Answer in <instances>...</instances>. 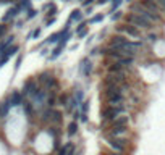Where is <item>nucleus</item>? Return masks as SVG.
Segmentation results:
<instances>
[{"instance_id":"obj_1","label":"nucleus","mask_w":165,"mask_h":155,"mask_svg":"<svg viewBox=\"0 0 165 155\" xmlns=\"http://www.w3.org/2000/svg\"><path fill=\"white\" fill-rule=\"evenodd\" d=\"M122 113H123V107H112V105H108V107H105V108L100 112V116H102V120L113 121L115 118H118Z\"/></svg>"},{"instance_id":"obj_2","label":"nucleus","mask_w":165,"mask_h":155,"mask_svg":"<svg viewBox=\"0 0 165 155\" xmlns=\"http://www.w3.org/2000/svg\"><path fill=\"white\" fill-rule=\"evenodd\" d=\"M126 24H131V26H134V27H144V29H147V27H151L152 23L151 21H147V19H144L143 16H139V15H136V13H131V15H128L126 16Z\"/></svg>"},{"instance_id":"obj_3","label":"nucleus","mask_w":165,"mask_h":155,"mask_svg":"<svg viewBox=\"0 0 165 155\" xmlns=\"http://www.w3.org/2000/svg\"><path fill=\"white\" fill-rule=\"evenodd\" d=\"M107 144L110 145L113 150H116V152H125L128 142H126L125 137H108L107 136Z\"/></svg>"},{"instance_id":"obj_4","label":"nucleus","mask_w":165,"mask_h":155,"mask_svg":"<svg viewBox=\"0 0 165 155\" xmlns=\"http://www.w3.org/2000/svg\"><path fill=\"white\" fill-rule=\"evenodd\" d=\"M141 7H143L144 10H147L151 15L160 16V7L155 0H143V2H141Z\"/></svg>"},{"instance_id":"obj_5","label":"nucleus","mask_w":165,"mask_h":155,"mask_svg":"<svg viewBox=\"0 0 165 155\" xmlns=\"http://www.w3.org/2000/svg\"><path fill=\"white\" fill-rule=\"evenodd\" d=\"M125 81V74H113V73H108L107 78L104 79V86H120Z\"/></svg>"},{"instance_id":"obj_6","label":"nucleus","mask_w":165,"mask_h":155,"mask_svg":"<svg viewBox=\"0 0 165 155\" xmlns=\"http://www.w3.org/2000/svg\"><path fill=\"white\" fill-rule=\"evenodd\" d=\"M116 33H118V34H126V36H130V37H139V36H141L138 27H134L131 24L118 26V27H116Z\"/></svg>"},{"instance_id":"obj_7","label":"nucleus","mask_w":165,"mask_h":155,"mask_svg":"<svg viewBox=\"0 0 165 155\" xmlns=\"http://www.w3.org/2000/svg\"><path fill=\"white\" fill-rule=\"evenodd\" d=\"M42 120H50V121H54V123H62L63 120V116H62V112H58V110H47L46 113H44V118Z\"/></svg>"},{"instance_id":"obj_8","label":"nucleus","mask_w":165,"mask_h":155,"mask_svg":"<svg viewBox=\"0 0 165 155\" xmlns=\"http://www.w3.org/2000/svg\"><path fill=\"white\" fill-rule=\"evenodd\" d=\"M125 44H128V39L123 37V36H120V34H116V36L112 37L110 47H112V49H115V50H122V47L125 45Z\"/></svg>"},{"instance_id":"obj_9","label":"nucleus","mask_w":165,"mask_h":155,"mask_svg":"<svg viewBox=\"0 0 165 155\" xmlns=\"http://www.w3.org/2000/svg\"><path fill=\"white\" fill-rule=\"evenodd\" d=\"M128 133V128H122V126H112L108 137H125Z\"/></svg>"},{"instance_id":"obj_10","label":"nucleus","mask_w":165,"mask_h":155,"mask_svg":"<svg viewBox=\"0 0 165 155\" xmlns=\"http://www.w3.org/2000/svg\"><path fill=\"white\" fill-rule=\"evenodd\" d=\"M23 90H25V94H28V95H34L37 92V86H36L34 79H28L25 82V86H23Z\"/></svg>"},{"instance_id":"obj_11","label":"nucleus","mask_w":165,"mask_h":155,"mask_svg":"<svg viewBox=\"0 0 165 155\" xmlns=\"http://www.w3.org/2000/svg\"><path fill=\"white\" fill-rule=\"evenodd\" d=\"M79 71L84 74V76H89L91 71H92V63L87 60V58H84V60H81V63H79Z\"/></svg>"},{"instance_id":"obj_12","label":"nucleus","mask_w":165,"mask_h":155,"mask_svg":"<svg viewBox=\"0 0 165 155\" xmlns=\"http://www.w3.org/2000/svg\"><path fill=\"white\" fill-rule=\"evenodd\" d=\"M108 73H113V74H125V66L120 65V63H112L108 66Z\"/></svg>"},{"instance_id":"obj_13","label":"nucleus","mask_w":165,"mask_h":155,"mask_svg":"<svg viewBox=\"0 0 165 155\" xmlns=\"http://www.w3.org/2000/svg\"><path fill=\"white\" fill-rule=\"evenodd\" d=\"M128 123H130V118H128V116H122V115H120L118 118H115V120L112 121V126H122V128H126Z\"/></svg>"},{"instance_id":"obj_14","label":"nucleus","mask_w":165,"mask_h":155,"mask_svg":"<svg viewBox=\"0 0 165 155\" xmlns=\"http://www.w3.org/2000/svg\"><path fill=\"white\" fill-rule=\"evenodd\" d=\"M18 11H19V8H18V7H13V8H10L8 11H7V13L5 15H3V18H2V21L3 23H7V21H10V19L11 18H15V16H16V15H18Z\"/></svg>"},{"instance_id":"obj_15","label":"nucleus","mask_w":165,"mask_h":155,"mask_svg":"<svg viewBox=\"0 0 165 155\" xmlns=\"http://www.w3.org/2000/svg\"><path fill=\"white\" fill-rule=\"evenodd\" d=\"M10 102H11V107L21 105V103H23V97H21V94H19L18 90H15V92L11 94V97H10Z\"/></svg>"},{"instance_id":"obj_16","label":"nucleus","mask_w":165,"mask_h":155,"mask_svg":"<svg viewBox=\"0 0 165 155\" xmlns=\"http://www.w3.org/2000/svg\"><path fill=\"white\" fill-rule=\"evenodd\" d=\"M13 39H15L13 36H10V37L5 39V42L0 44V55H3V53H5V50L8 49V47H11V44H13Z\"/></svg>"},{"instance_id":"obj_17","label":"nucleus","mask_w":165,"mask_h":155,"mask_svg":"<svg viewBox=\"0 0 165 155\" xmlns=\"http://www.w3.org/2000/svg\"><path fill=\"white\" fill-rule=\"evenodd\" d=\"M83 19V13L79 10H73L71 11V15H70V18H68V24H70L71 21H81Z\"/></svg>"},{"instance_id":"obj_18","label":"nucleus","mask_w":165,"mask_h":155,"mask_svg":"<svg viewBox=\"0 0 165 155\" xmlns=\"http://www.w3.org/2000/svg\"><path fill=\"white\" fill-rule=\"evenodd\" d=\"M10 107H11V102H10V99H8V100H5L2 105H0V116H7Z\"/></svg>"},{"instance_id":"obj_19","label":"nucleus","mask_w":165,"mask_h":155,"mask_svg":"<svg viewBox=\"0 0 165 155\" xmlns=\"http://www.w3.org/2000/svg\"><path fill=\"white\" fill-rule=\"evenodd\" d=\"M76 131H78V123H76V121H71L70 125H68V136H75Z\"/></svg>"},{"instance_id":"obj_20","label":"nucleus","mask_w":165,"mask_h":155,"mask_svg":"<svg viewBox=\"0 0 165 155\" xmlns=\"http://www.w3.org/2000/svg\"><path fill=\"white\" fill-rule=\"evenodd\" d=\"M63 45H65V44H58V47H57V49L54 50V53H52L50 57H49V60H55V58H57L58 55L62 53V49H63Z\"/></svg>"},{"instance_id":"obj_21","label":"nucleus","mask_w":165,"mask_h":155,"mask_svg":"<svg viewBox=\"0 0 165 155\" xmlns=\"http://www.w3.org/2000/svg\"><path fill=\"white\" fill-rule=\"evenodd\" d=\"M18 52V45H11V47H8V49L5 50V53L3 55H7V57H11V55H15Z\"/></svg>"},{"instance_id":"obj_22","label":"nucleus","mask_w":165,"mask_h":155,"mask_svg":"<svg viewBox=\"0 0 165 155\" xmlns=\"http://www.w3.org/2000/svg\"><path fill=\"white\" fill-rule=\"evenodd\" d=\"M86 34H87V27H86V24H84V23H81V24H79V27H78V36H79V37H84Z\"/></svg>"},{"instance_id":"obj_23","label":"nucleus","mask_w":165,"mask_h":155,"mask_svg":"<svg viewBox=\"0 0 165 155\" xmlns=\"http://www.w3.org/2000/svg\"><path fill=\"white\" fill-rule=\"evenodd\" d=\"M29 5H31L29 0H21V3H19V5H16V7H18L19 10H23V8H28V10H29V8H31Z\"/></svg>"},{"instance_id":"obj_24","label":"nucleus","mask_w":165,"mask_h":155,"mask_svg":"<svg viewBox=\"0 0 165 155\" xmlns=\"http://www.w3.org/2000/svg\"><path fill=\"white\" fill-rule=\"evenodd\" d=\"M52 76H50V74L49 73H42L41 74V76H39V81H41L42 82V84H47V81H49V79H50Z\"/></svg>"},{"instance_id":"obj_25","label":"nucleus","mask_w":165,"mask_h":155,"mask_svg":"<svg viewBox=\"0 0 165 155\" xmlns=\"http://www.w3.org/2000/svg\"><path fill=\"white\" fill-rule=\"evenodd\" d=\"M47 105H49V107L55 105V92H50V95L47 97Z\"/></svg>"},{"instance_id":"obj_26","label":"nucleus","mask_w":165,"mask_h":155,"mask_svg":"<svg viewBox=\"0 0 165 155\" xmlns=\"http://www.w3.org/2000/svg\"><path fill=\"white\" fill-rule=\"evenodd\" d=\"M102 19H104V15L100 13V15H96L94 18H91L89 23H91V24H94V23H99V21H102Z\"/></svg>"},{"instance_id":"obj_27","label":"nucleus","mask_w":165,"mask_h":155,"mask_svg":"<svg viewBox=\"0 0 165 155\" xmlns=\"http://www.w3.org/2000/svg\"><path fill=\"white\" fill-rule=\"evenodd\" d=\"M60 37H63L62 33H57V34H52L50 37H49V42H58V39Z\"/></svg>"},{"instance_id":"obj_28","label":"nucleus","mask_w":165,"mask_h":155,"mask_svg":"<svg viewBox=\"0 0 165 155\" xmlns=\"http://www.w3.org/2000/svg\"><path fill=\"white\" fill-rule=\"evenodd\" d=\"M87 108H89V102H87V100H84V102L81 103V115H86Z\"/></svg>"},{"instance_id":"obj_29","label":"nucleus","mask_w":165,"mask_h":155,"mask_svg":"<svg viewBox=\"0 0 165 155\" xmlns=\"http://www.w3.org/2000/svg\"><path fill=\"white\" fill-rule=\"evenodd\" d=\"M23 107H25V112H26L28 115L33 113V107H31V103H29V102H25V103H23Z\"/></svg>"},{"instance_id":"obj_30","label":"nucleus","mask_w":165,"mask_h":155,"mask_svg":"<svg viewBox=\"0 0 165 155\" xmlns=\"http://www.w3.org/2000/svg\"><path fill=\"white\" fill-rule=\"evenodd\" d=\"M36 13H37V11H36V10H33V8H29V10H28V19H31V18H34V16H36Z\"/></svg>"},{"instance_id":"obj_31","label":"nucleus","mask_w":165,"mask_h":155,"mask_svg":"<svg viewBox=\"0 0 165 155\" xmlns=\"http://www.w3.org/2000/svg\"><path fill=\"white\" fill-rule=\"evenodd\" d=\"M123 2V0H113V3H112V8H118V7H120V3H122Z\"/></svg>"},{"instance_id":"obj_32","label":"nucleus","mask_w":165,"mask_h":155,"mask_svg":"<svg viewBox=\"0 0 165 155\" xmlns=\"http://www.w3.org/2000/svg\"><path fill=\"white\" fill-rule=\"evenodd\" d=\"M39 34H41V29H36L33 34H29V39H31V37H36V39H37V37H39Z\"/></svg>"},{"instance_id":"obj_33","label":"nucleus","mask_w":165,"mask_h":155,"mask_svg":"<svg viewBox=\"0 0 165 155\" xmlns=\"http://www.w3.org/2000/svg\"><path fill=\"white\" fill-rule=\"evenodd\" d=\"M7 33V26L5 24H0V36H3Z\"/></svg>"},{"instance_id":"obj_34","label":"nucleus","mask_w":165,"mask_h":155,"mask_svg":"<svg viewBox=\"0 0 165 155\" xmlns=\"http://www.w3.org/2000/svg\"><path fill=\"white\" fill-rule=\"evenodd\" d=\"M49 133H50V134H52V136H54V137H57V136H58V131L55 129V128H50V131H49Z\"/></svg>"},{"instance_id":"obj_35","label":"nucleus","mask_w":165,"mask_h":155,"mask_svg":"<svg viewBox=\"0 0 165 155\" xmlns=\"http://www.w3.org/2000/svg\"><path fill=\"white\" fill-rule=\"evenodd\" d=\"M155 2L159 3V7H160V8H164V10H165V0H155Z\"/></svg>"},{"instance_id":"obj_36","label":"nucleus","mask_w":165,"mask_h":155,"mask_svg":"<svg viewBox=\"0 0 165 155\" xmlns=\"http://www.w3.org/2000/svg\"><path fill=\"white\" fill-rule=\"evenodd\" d=\"M21 60H23V58H21V57H18V60H16V65H15V70H18V68H19V65H21Z\"/></svg>"},{"instance_id":"obj_37","label":"nucleus","mask_w":165,"mask_h":155,"mask_svg":"<svg viewBox=\"0 0 165 155\" xmlns=\"http://www.w3.org/2000/svg\"><path fill=\"white\" fill-rule=\"evenodd\" d=\"M54 23H55V18H50V19H47V26L54 24Z\"/></svg>"},{"instance_id":"obj_38","label":"nucleus","mask_w":165,"mask_h":155,"mask_svg":"<svg viewBox=\"0 0 165 155\" xmlns=\"http://www.w3.org/2000/svg\"><path fill=\"white\" fill-rule=\"evenodd\" d=\"M116 18H120V11H116V13L112 15V19H116Z\"/></svg>"},{"instance_id":"obj_39","label":"nucleus","mask_w":165,"mask_h":155,"mask_svg":"<svg viewBox=\"0 0 165 155\" xmlns=\"http://www.w3.org/2000/svg\"><path fill=\"white\" fill-rule=\"evenodd\" d=\"M107 2H108V0H97L99 5H104V3H107Z\"/></svg>"},{"instance_id":"obj_40","label":"nucleus","mask_w":165,"mask_h":155,"mask_svg":"<svg viewBox=\"0 0 165 155\" xmlns=\"http://www.w3.org/2000/svg\"><path fill=\"white\" fill-rule=\"evenodd\" d=\"M8 2H15V0H8Z\"/></svg>"},{"instance_id":"obj_41","label":"nucleus","mask_w":165,"mask_h":155,"mask_svg":"<svg viewBox=\"0 0 165 155\" xmlns=\"http://www.w3.org/2000/svg\"><path fill=\"white\" fill-rule=\"evenodd\" d=\"M65 2H68V0H65Z\"/></svg>"}]
</instances>
